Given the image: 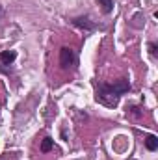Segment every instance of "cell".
I'll return each mask as SVG.
<instances>
[{
  "mask_svg": "<svg viewBox=\"0 0 158 160\" xmlns=\"http://www.w3.org/2000/svg\"><path fill=\"white\" fill-rule=\"evenodd\" d=\"M130 89V84L128 80H117L114 84H102L99 88V93H97V101H101L102 104L106 106H116L119 102V97L123 93H126Z\"/></svg>",
  "mask_w": 158,
  "mask_h": 160,
  "instance_id": "1",
  "label": "cell"
},
{
  "mask_svg": "<svg viewBox=\"0 0 158 160\" xmlns=\"http://www.w3.org/2000/svg\"><path fill=\"white\" fill-rule=\"evenodd\" d=\"M73 63H75V52H73V48L63 47V48L60 50V65H62L63 69H69Z\"/></svg>",
  "mask_w": 158,
  "mask_h": 160,
  "instance_id": "2",
  "label": "cell"
},
{
  "mask_svg": "<svg viewBox=\"0 0 158 160\" xmlns=\"http://www.w3.org/2000/svg\"><path fill=\"white\" fill-rule=\"evenodd\" d=\"M15 58H17V52H15V50H4V52H0V62H2L4 65L13 63Z\"/></svg>",
  "mask_w": 158,
  "mask_h": 160,
  "instance_id": "3",
  "label": "cell"
},
{
  "mask_svg": "<svg viewBox=\"0 0 158 160\" xmlns=\"http://www.w3.org/2000/svg\"><path fill=\"white\" fill-rule=\"evenodd\" d=\"M73 22H75V26H78V28H86V30H93V28H95V24L89 22L87 17H77Z\"/></svg>",
  "mask_w": 158,
  "mask_h": 160,
  "instance_id": "4",
  "label": "cell"
},
{
  "mask_svg": "<svg viewBox=\"0 0 158 160\" xmlns=\"http://www.w3.org/2000/svg\"><path fill=\"white\" fill-rule=\"evenodd\" d=\"M145 147H147L149 151H156L158 149V138L155 134H149V136L145 138Z\"/></svg>",
  "mask_w": 158,
  "mask_h": 160,
  "instance_id": "5",
  "label": "cell"
},
{
  "mask_svg": "<svg viewBox=\"0 0 158 160\" xmlns=\"http://www.w3.org/2000/svg\"><path fill=\"white\" fill-rule=\"evenodd\" d=\"M52 145H54V140L52 138H43V142H41V153H48L50 149H52Z\"/></svg>",
  "mask_w": 158,
  "mask_h": 160,
  "instance_id": "6",
  "label": "cell"
},
{
  "mask_svg": "<svg viewBox=\"0 0 158 160\" xmlns=\"http://www.w3.org/2000/svg\"><path fill=\"white\" fill-rule=\"evenodd\" d=\"M99 4L102 6V11H104V13H112V9H114V0H99Z\"/></svg>",
  "mask_w": 158,
  "mask_h": 160,
  "instance_id": "7",
  "label": "cell"
},
{
  "mask_svg": "<svg viewBox=\"0 0 158 160\" xmlns=\"http://www.w3.org/2000/svg\"><path fill=\"white\" fill-rule=\"evenodd\" d=\"M149 52H151V56H153V58H156V45H155V43H151V45H149Z\"/></svg>",
  "mask_w": 158,
  "mask_h": 160,
  "instance_id": "8",
  "label": "cell"
},
{
  "mask_svg": "<svg viewBox=\"0 0 158 160\" xmlns=\"http://www.w3.org/2000/svg\"><path fill=\"white\" fill-rule=\"evenodd\" d=\"M0 13H2V8H0Z\"/></svg>",
  "mask_w": 158,
  "mask_h": 160,
  "instance_id": "9",
  "label": "cell"
}]
</instances>
